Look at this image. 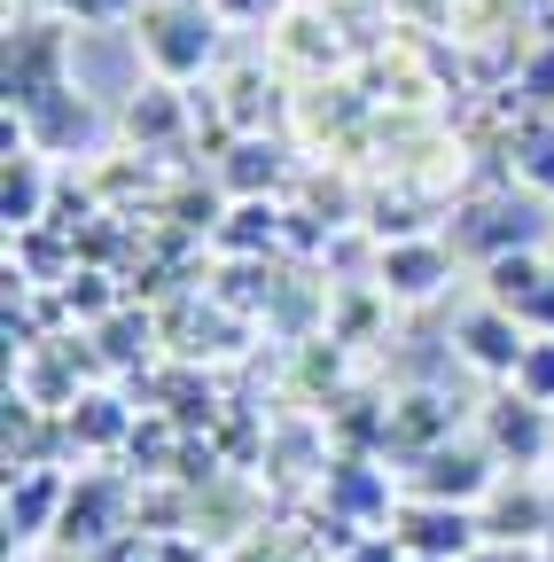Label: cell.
Segmentation results:
<instances>
[{"label":"cell","mask_w":554,"mask_h":562,"mask_svg":"<svg viewBox=\"0 0 554 562\" xmlns=\"http://www.w3.org/2000/svg\"><path fill=\"white\" fill-rule=\"evenodd\" d=\"M453 344H461V360H468L476 375H500V383H508V375H516V360H523V344H531V328H523V321H508L493 297H484V305L453 328Z\"/></svg>","instance_id":"obj_13"},{"label":"cell","mask_w":554,"mask_h":562,"mask_svg":"<svg viewBox=\"0 0 554 562\" xmlns=\"http://www.w3.org/2000/svg\"><path fill=\"white\" fill-rule=\"evenodd\" d=\"M55 562H94V554H55Z\"/></svg>","instance_id":"obj_24"},{"label":"cell","mask_w":554,"mask_h":562,"mask_svg":"<svg viewBox=\"0 0 554 562\" xmlns=\"http://www.w3.org/2000/svg\"><path fill=\"white\" fill-rule=\"evenodd\" d=\"M375 281H383V297L422 305V297H438L445 281H453V250H445L438 235H398V243L375 258Z\"/></svg>","instance_id":"obj_9"},{"label":"cell","mask_w":554,"mask_h":562,"mask_svg":"<svg viewBox=\"0 0 554 562\" xmlns=\"http://www.w3.org/2000/svg\"><path fill=\"white\" fill-rule=\"evenodd\" d=\"M546 562H554V554H546Z\"/></svg>","instance_id":"obj_27"},{"label":"cell","mask_w":554,"mask_h":562,"mask_svg":"<svg viewBox=\"0 0 554 562\" xmlns=\"http://www.w3.org/2000/svg\"><path fill=\"white\" fill-rule=\"evenodd\" d=\"M273 117V87H265V70H235L227 79V125L235 133H258Z\"/></svg>","instance_id":"obj_18"},{"label":"cell","mask_w":554,"mask_h":562,"mask_svg":"<svg viewBox=\"0 0 554 562\" xmlns=\"http://www.w3.org/2000/svg\"><path fill=\"white\" fill-rule=\"evenodd\" d=\"M468 562H539V547H508V539H484Z\"/></svg>","instance_id":"obj_22"},{"label":"cell","mask_w":554,"mask_h":562,"mask_svg":"<svg viewBox=\"0 0 554 562\" xmlns=\"http://www.w3.org/2000/svg\"><path fill=\"white\" fill-rule=\"evenodd\" d=\"M55 87H71V79H63V24L9 32V110H24V102H39Z\"/></svg>","instance_id":"obj_12"},{"label":"cell","mask_w":554,"mask_h":562,"mask_svg":"<svg viewBox=\"0 0 554 562\" xmlns=\"http://www.w3.org/2000/svg\"><path fill=\"white\" fill-rule=\"evenodd\" d=\"M63 501H71V476H63V469H9V539L16 547L55 539Z\"/></svg>","instance_id":"obj_11"},{"label":"cell","mask_w":554,"mask_h":562,"mask_svg":"<svg viewBox=\"0 0 554 562\" xmlns=\"http://www.w3.org/2000/svg\"><path fill=\"white\" fill-rule=\"evenodd\" d=\"M219 24L227 16L212 9V0H142L133 40H142V63L165 87H195L203 70L219 63Z\"/></svg>","instance_id":"obj_1"},{"label":"cell","mask_w":554,"mask_h":562,"mask_svg":"<svg viewBox=\"0 0 554 562\" xmlns=\"http://www.w3.org/2000/svg\"><path fill=\"white\" fill-rule=\"evenodd\" d=\"M406 554H422V562H468L484 547V516L461 508V501H398L391 524H383Z\"/></svg>","instance_id":"obj_4"},{"label":"cell","mask_w":554,"mask_h":562,"mask_svg":"<svg viewBox=\"0 0 554 562\" xmlns=\"http://www.w3.org/2000/svg\"><path fill=\"white\" fill-rule=\"evenodd\" d=\"M500 461L484 438H445V446H422V453H406L398 461V501H461L476 508L484 492H493Z\"/></svg>","instance_id":"obj_2"},{"label":"cell","mask_w":554,"mask_h":562,"mask_svg":"<svg viewBox=\"0 0 554 562\" xmlns=\"http://www.w3.org/2000/svg\"><path fill=\"white\" fill-rule=\"evenodd\" d=\"M219 16H273V0H212Z\"/></svg>","instance_id":"obj_23"},{"label":"cell","mask_w":554,"mask_h":562,"mask_svg":"<svg viewBox=\"0 0 554 562\" xmlns=\"http://www.w3.org/2000/svg\"><path fill=\"white\" fill-rule=\"evenodd\" d=\"M406 562H422V554H406Z\"/></svg>","instance_id":"obj_26"},{"label":"cell","mask_w":554,"mask_h":562,"mask_svg":"<svg viewBox=\"0 0 554 562\" xmlns=\"http://www.w3.org/2000/svg\"><path fill=\"white\" fill-rule=\"evenodd\" d=\"M336 562H406V547H398L391 531H368V539H352V547H343Z\"/></svg>","instance_id":"obj_21"},{"label":"cell","mask_w":554,"mask_h":562,"mask_svg":"<svg viewBox=\"0 0 554 562\" xmlns=\"http://www.w3.org/2000/svg\"><path fill=\"white\" fill-rule=\"evenodd\" d=\"M0 220H9V235L47 227V157L24 140L16 117H9V165H0Z\"/></svg>","instance_id":"obj_10"},{"label":"cell","mask_w":554,"mask_h":562,"mask_svg":"<svg viewBox=\"0 0 554 562\" xmlns=\"http://www.w3.org/2000/svg\"><path fill=\"white\" fill-rule=\"evenodd\" d=\"M523 398H539V406H554V336H531L523 344V360H516V375H508Z\"/></svg>","instance_id":"obj_19"},{"label":"cell","mask_w":554,"mask_h":562,"mask_svg":"<svg viewBox=\"0 0 554 562\" xmlns=\"http://www.w3.org/2000/svg\"><path fill=\"white\" fill-rule=\"evenodd\" d=\"M546 476H554V446H546Z\"/></svg>","instance_id":"obj_25"},{"label":"cell","mask_w":554,"mask_h":562,"mask_svg":"<svg viewBox=\"0 0 554 562\" xmlns=\"http://www.w3.org/2000/svg\"><path fill=\"white\" fill-rule=\"evenodd\" d=\"M63 438H71L79 453H110L133 438V414L110 398V391H79L71 406H63Z\"/></svg>","instance_id":"obj_15"},{"label":"cell","mask_w":554,"mask_h":562,"mask_svg":"<svg viewBox=\"0 0 554 562\" xmlns=\"http://www.w3.org/2000/svg\"><path fill=\"white\" fill-rule=\"evenodd\" d=\"M328 516L360 524V531H383L391 524V476L375 461H328Z\"/></svg>","instance_id":"obj_14"},{"label":"cell","mask_w":554,"mask_h":562,"mask_svg":"<svg viewBox=\"0 0 554 562\" xmlns=\"http://www.w3.org/2000/svg\"><path fill=\"white\" fill-rule=\"evenodd\" d=\"M484 539H508V547H546L554 539V476L539 469H500L493 492L476 501Z\"/></svg>","instance_id":"obj_3"},{"label":"cell","mask_w":554,"mask_h":562,"mask_svg":"<svg viewBox=\"0 0 554 562\" xmlns=\"http://www.w3.org/2000/svg\"><path fill=\"white\" fill-rule=\"evenodd\" d=\"M125 133L133 140H142V149H172V140L188 133V102H180V87H142V94H133L125 102Z\"/></svg>","instance_id":"obj_16"},{"label":"cell","mask_w":554,"mask_h":562,"mask_svg":"<svg viewBox=\"0 0 554 562\" xmlns=\"http://www.w3.org/2000/svg\"><path fill=\"white\" fill-rule=\"evenodd\" d=\"M476 438L493 446L500 469H546V446H554V406L523 398L516 383L500 398H484V422H476Z\"/></svg>","instance_id":"obj_6"},{"label":"cell","mask_w":554,"mask_h":562,"mask_svg":"<svg viewBox=\"0 0 554 562\" xmlns=\"http://www.w3.org/2000/svg\"><path fill=\"white\" fill-rule=\"evenodd\" d=\"M16 125H24V140L39 157H87L94 140H102V110L79 94V87H55V94H39V102H24V110H9Z\"/></svg>","instance_id":"obj_8"},{"label":"cell","mask_w":554,"mask_h":562,"mask_svg":"<svg viewBox=\"0 0 554 562\" xmlns=\"http://www.w3.org/2000/svg\"><path fill=\"white\" fill-rule=\"evenodd\" d=\"M219 180H227L235 195H273V188H282V140H265V133H235V149H227Z\"/></svg>","instance_id":"obj_17"},{"label":"cell","mask_w":554,"mask_h":562,"mask_svg":"<svg viewBox=\"0 0 554 562\" xmlns=\"http://www.w3.org/2000/svg\"><path fill=\"white\" fill-rule=\"evenodd\" d=\"M55 24H133L142 16V0H47Z\"/></svg>","instance_id":"obj_20"},{"label":"cell","mask_w":554,"mask_h":562,"mask_svg":"<svg viewBox=\"0 0 554 562\" xmlns=\"http://www.w3.org/2000/svg\"><path fill=\"white\" fill-rule=\"evenodd\" d=\"M484 297L508 321H523L531 336H554V258L546 250H508L484 266Z\"/></svg>","instance_id":"obj_7"},{"label":"cell","mask_w":554,"mask_h":562,"mask_svg":"<svg viewBox=\"0 0 554 562\" xmlns=\"http://www.w3.org/2000/svg\"><path fill=\"white\" fill-rule=\"evenodd\" d=\"M117 531H133V492H125V476H71V501H63L55 547H63V554H102Z\"/></svg>","instance_id":"obj_5"}]
</instances>
